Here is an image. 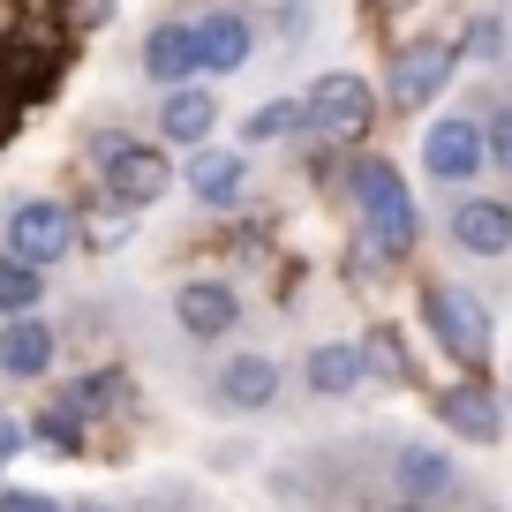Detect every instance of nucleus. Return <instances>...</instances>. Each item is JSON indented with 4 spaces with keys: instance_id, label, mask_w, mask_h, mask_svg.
Segmentation results:
<instances>
[{
    "instance_id": "1",
    "label": "nucleus",
    "mask_w": 512,
    "mask_h": 512,
    "mask_svg": "<svg viewBox=\"0 0 512 512\" xmlns=\"http://www.w3.org/2000/svg\"><path fill=\"white\" fill-rule=\"evenodd\" d=\"M347 189H354V204H362V219H369V241H377L384 256H407V249H415L422 219H415V196H407V181L392 174V166L362 159L347 174Z\"/></svg>"
},
{
    "instance_id": "2",
    "label": "nucleus",
    "mask_w": 512,
    "mask_h": 512,
    "mask_svg": "<svg viewBox=\"0 0 512 512\" xmlns=\"http://www.w3.org/2000/svg\"><path fill=\"white\" fill-rule=\"evenodd\" d=\"M68 249H76V211H68L61 196H23V204L8 211V256H23L31 272L61 264Z\"/></svg>"
},
{
    "instance_id": "3",
    "label": "nucleus",
    "mask_w": 512,
    "mask_h": 512,
    "mask_svg": "<svg viewBox=\"0 0 512 512\" xmlns=\"http://www.w3.org/2000/svg\"><path fill=\"white\" fill-rule=\"evenodd\" d=\"M98 159H106V189H113V204H128V211L159 204L166 181H174L166 151H159V144H136V136H106V144H98Z\"/></svg>"
},
{
    "instance_id": "4",
    "label": "nucleus",
    "mask_w": 512,
    "mask_h": 512,
    "mask_svg": "<svg viewBox=\"0 0 512 512\" xmlns=\"http://www.w3.org/2000/svg\"><path fill=\"white\" fill-rule=\"evenodd\" d=\"M422 317H430L437 347H445L452 362H482V354H490V309L467 287H430L422 294Z\"/></svg>"
},
{
    "instance_id": "5",
    "label": "nucleus",
    "mask_w": 512,
    "mask_h": 512,
    "mask_svg": "<svg viewBox=\"0 0 512 512\" xmlns=\"http://www.w3.org/2000/svg\"><path fill=\"white\" fill-rule=\"evenodd\" d=\"M302 113L324 128V136H339V144H347V136H362V128L377 121V91H369V83L354 76V68H332V76H317V83H309Z\"/></svg>"
},
{
    "instance_id": "6",
    "label": "nucleus",
    "mask_w": 512,
    "mask_h": 512,
    "mask_svg": "<svg viewBox=\"0 0 512 512\" xmlns=\"http://www.w3.org/2000/svg\"><path fill=\"white\" fill-rule=\"evenodd\" d=\"M452 68H460V46H445V38H415V46L392 61V98H400V106H430V98L452 83Z\"/></svg>"
},
{
    "instance_id": "7",
    "label": "nucleus",
    "mask_w": 512,
    "mask_h": 512,
    "mask_svg": "<svg viewBox=\"0 0 512 512\" xmlns=\"http://www.w3.org/2000/svg\"><path fill=\"white\" fill-rule=\"evenodd\" d=\"M482 151H490V136H482V121H467V113L430 121V136H422V166H430L437 181H467L482 166Z\"/></svg>"
},
{
    "instance_id": "8",
    "label": "nucleus",
    "mask_w": 512,
    "mask_h": 512,
    "mask_svg": "<svg viewBox=\"0 0 512 512\" xmlns=\"http://www.w3.org/2000/svg\"><path fill=\"white\" fill-rule=\"evenodd\" d=\"M249 53H256V23L241 16V8H211V16L196 23V61H204L211 76L249 68Z\"/></svg>"
},
{
    "instance_id": "9",
    "label": "nucleus",
    "mask_w": 512,
    "mask_h": 512,
    "mask_svg": "<svg viewBox=\"0 0 512 512\" xmlns=\"http://www.w3.org/2000/svg\"><path fill=\"white\" fill-rule=\"evenodd\" d=\"M174 317H181V332H189V339H226L241 324V302H234L226 279H189V287L174 294Z\"/></svg>"
},
{
    "instance_id": "10",
    "label": "nucleus",
    "mask_w": 512,
    "mask_h": 512,
    "mask_svg": "<svg viewBox=\"0 0 512 512\" xmlns=\"http://www.w3.org/2000/svg\"><path fill=\"white\" fill-rule=\"evenodd\" d=\"M196 68H204V61H196V23H181V16L151 23V38H144V76L174 91V83H189Z\"/></svg>"
},
{
    "instance_id": "11",
    "label": "nucleus",
    "mask_w": 512,
    "mask_h": 512,
    "mask_svg": "<svg viewBox=\"0 0 512 512\" xmlns=\"http://www.w3.org/2000/svg\"><path fill=\"white\" fill-rule=\"evenodd\" d=\"M241 181H249L241 151L196 144V159H189V196H196V204H211V211H234V204H241Z\"/></svg>"
},
{
    "instance_id": "12",
    "label": "nucleus",
    "mask_w": 512,
    "mask_h": 512,
    "mask_svg": "<svg viewBox=\"0 0 512 512\" xmlns=\"http://www.w3.org/2000/svg\"><path fill=\"white\" fill-rule=\"evenodd\" d=\"M53 347H61V339H53L46 317H8L0 324V369H8V377H46Z\"/></svg>"
},
{
    "instance_id": "13",
    "label": "nucleus",
    "mask_w": 512,
    "mask_h": 512,
    "mask_svg": "<svg viewBox=\"0 0 512 512\" xmlns=\"http://www.w3.org/2000/svg\"><path fill=\"white\" fill-rule=\"evenodd\" d=\"M452 241H460L467 256H505L512 249V211L490 204V196H467V204L452 211Z\"/></svg>"
},
{
    "instance_id": "14",
    "label": "nucleus",
    "mask_w": 512,
    "mask_h": 512,
    "mask_svg": "<svg viewBox=\"0 0 512 512\" xmlns=\"http://www.w3.org/2000/svg\"><path fill=\"white\" fill-rule=\"evenodd\" d=\"M219 400L241 407V415L272 407L279 400V362H272V354H234V362L219 369Z\"/></svg>"
},
{
    "instance_id": "15",
    "label": "nucleus",
    "mask_w": 512,
    "mask_h": 512,
    "mask_svg": "<svg viewBox=\"0 0 512 512\" xmlns=\"http://www.w3.org/2000/svg\"><path fill=\"white\" fill-rule=\"evenodd\" d=\"M437 422H452L467 445H497V430H505V422H497V400L482 384H445V392H437Z\"/></svg>"
},
{
    "instance_id": "16",
    "label": "nucleus",
    "mask_w": 512,
    "mask_h": 512,
    "mask_svg": "<svg viewBox=\"0 0 512 512\" xmlns=\"http://www.w3.org/2000/svg\"><path fill=\"white\" fill-rule=\"evenodd\" d=\"M211 121H219V98L211 91H196V83H174L166 91V106H159V128H166V144H211Z\"/></svg>"
},
{
    "instance_id": "17",
    "label": "nucleus",
    "mask_w": 512,
    "mask_h": 512,
    "mask_svg": "<svg viewBox=\"0 0 512 512\" xmlns=\"http://www.w3.org/2000/svg\"><path fill=\"white\" fill-rule=\"evenodd\" d=\"M452 460L445 452H430V445H407L400 452V490H407V505H437V497H452Z\"/></svg>"
},
{
    "instance_id": "18",
    "label": "nucleus",
    "mask_w": 512,
    "mask_h": 512,
    "mask_svg": "<svg viewBox=\"0 0 512 512\" xmlns=\"http://www.w3.org/2000/svg\"><path fill=\"white\" fill-rule=\"evenodd\" d=\"M369 369H362V347H317L309 354V392H324V400H339V392H354Z\"/></svg>"
},
{
    "instance_id": "19",
    "label": "nucleus",
    "mask_w": 512,
    "mask_h": 512,
    "mask_svg": "<svg viewBox=\"0 0 512 512\" xmlns=\"http://www.w3.org/2000/svg\"><path fill=\"white\" fill-rule=\"evenodd\" d=\"M46 302V272H31L23 256H0V317H31Z\"/></svg>"
},
{
    "instance_id": "20",
    "label": "nucleus",
    "mask_w": 512,
    "mask_h": 512,
    "mask_svg": "<svg viewBox=\"0 0 512 512\" xmlns=\"http://www.w3.org/2000/svg\"><path fill=\"white\" fill-rule=\"evenodd\" d=\"M309 113H302V98H264V106L241 121V144H279V136H294Z\"/></svg>"
},
{
    "instance_id": "21",
    "label": "nucleus",
    "mask_w": 512,
    "mask_h": 512,
    "mask_svg": "<svg viewBox=\"0 0 512 512\" xmlns=\"http://www.w3.org/2000/svg\"><path fill=\"white\" fill-rule=\"evenodd\" d=\"M31 437L53 452H83V407L76 400H53L46 415H31Z\"/></svg>"
},
{
    "instance_id": "22",
    "label": "nucleus",
    "mask_w": 512,
    "mask_h": 512,
    "mask_svg": "<svg viewBox=\"0 0 512 512\" xmlns=\"http://www.w3.org/2000/svg\"><path fill=\"white\" fill-rule=\"evenodd\" d=\"M362 369H377V377H392V384H407V354H400V332H369L362 339Z\"/></svg>"
},
{
    "instance_id": "23",
    "label": "nucleus",
    "mask_w": 512,
    "mask_h": 512,
    "mask_svg": "<svg viewBox=\"0 0 512 512\" xmlns=\"http://www.w3.org/2000/svg\"><path fill=\"white\" fill-rule=\"evenodd\" d=\"M83 234H91V249H98V256H106V249H121V241H128V204L113 211V219H106V211H98L91 226H76V241H83Z\"/></svg>"
},
{
    "instance_id": "24",
    "label": "nucleus",
    "mask_w": 512,
    "mask_h": 512,
    "mask_svg": "<svg viewBox=\"0 0 512 512\" xmlns=\"http://www.w3.org/2000/svg\"><path fill=\"white\" fill-rule=\"evenodd\" d=\"M497 46H505V31H497L490 16H482V23H467V38H460V53H467V61H490Z\"/></svg>"
},
{
    "instance_id": "25",
    "label": "nucleus",
    "mask_w": 512,
    "mask_h": 512,
    "mask_svg": "<svg viewBox=\"0 0 512 512\" xmlns=\"http://www.w3.org/2000/svg\"><path fill=\"white\" fill-rule=\"evenodd\" d=\"M0 512H61V505L38 497V490H0Z\"/></svg>"
},
{
    "instance_id": "26",
    "label": "nucleus",
    "mask_w": 512,
    "mask_h": 512,
    "mask_svg": "<svg viewBox=\"0 0 512 512\" xmlns=\"http://www.w3.org/2000/svg\"><path fill=\"white\" fill-rule=\"evenodd\" d=\"M23 437H31V430H23V415H0V467L23 452Z\"/></svg>"
},
{
    "instance_id": "27",
    "label": "nucleus",
    "mask_w": 512,
    "mask_h": 512,
    "mask_svg": "<svg viewBox=\"0 0 512 512\" xmlns=\"http://www.w3.org/2000/svg\"><path fill=\"white\" fill-rule=\"evenodd\" d=\"M490 151H497V166H512V113H497V128H490Z\"/></svg>"
},
{
    "instance_id": "28",
    "label": "nucleus",
    "mask_w": 512,
    "mask_h": 512,
    "mask_svg": "<svg viewBox=\"0 0 512 512\" xmlns=\"http://www.w3.org/2000/svg\"><path fill=\"white\" fill-rule=\"evenodd\" d=\"M76 512H106V505H98V497H91V505H76Z\"/></svg>"
},
{
    "instance_id": "29",
    "label": "nucleus",
    "mask_w": 512,
    "mask_h": 512,
    "mask_svg": "<svg viewBox=\"0 0 512 512\" xmlns=\"http://www.w3.org/2000/svg\"><path fill=\"white\" fill-rule=\"evenodd\" d=\"M377 8H407V0H377Z\"/></svg>"
},
{
    "instance_id": "30",
    "label": "nucleus",
    "mask_w": 512,
    "mask_h": 512,
    "mask_svg": "<svg viewBox=\"0 0 512 512\" xmlns=\"http://www.w3.org/2000/svg\"><path fill=\"white\" fill-rule=\"evenodd\" d=\"M400 512H422V505H400Z\"/></svg>"
}]
</instances>
